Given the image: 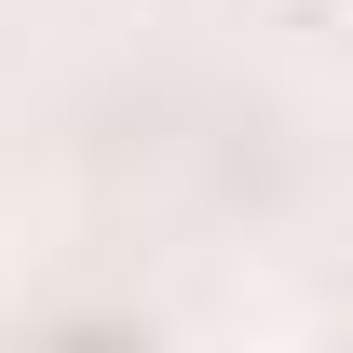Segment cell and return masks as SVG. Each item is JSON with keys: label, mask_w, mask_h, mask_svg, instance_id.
<instances>
[{"label": "cell", "mask_w": 353, "mask_h": 353, "mask_svg": "<svg viewBox=\"0 0 353 353\" xmlns=\"http://www.w3.org/2000/svg\"><path fill=\"white\" fill-rule=\"evenodd\" d=\"M190 353H285V340H190Z\"/></svg>", "instance_id": "1"}]
</instances>
